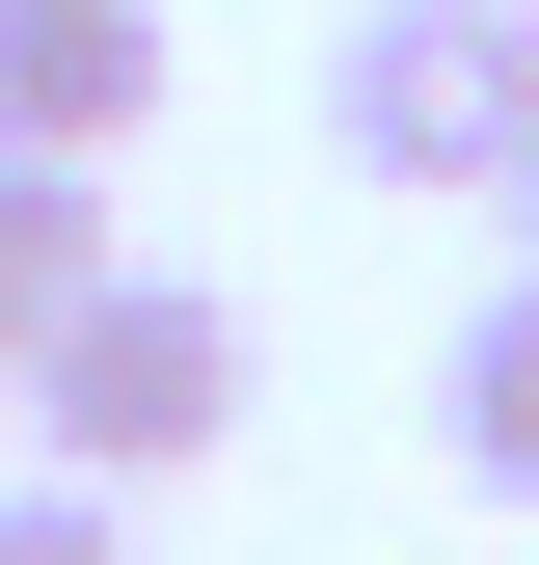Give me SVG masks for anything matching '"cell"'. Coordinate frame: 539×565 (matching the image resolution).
Here are the masks:
<instances>
[{
  "mask_svg": "<svg viewBox=\"0 0 539 565\" xmlns=\"http://www.w3.org/2000/svg\"><path fill=\"white\" fill-rule=\"evenodd\" d=\"M243 377H270V350H243L216 269H108V297L28 350V458L54 484H189V458L243 431Z\"/></svg>",
  "mask_w": 539,
  "mask_h": 565,
  "instance_id": "obj_1",
  "label": "cell"
},
{
  "mask_svg": "<svg viewBox=\"0 0 539 565\" xmlns=\"http://www.w3.org/2000/svg\"><path fill=\"white\" fill-rule=\"evenodd\" d=\"M324 162L351 189H512L539 162V0H351L324 28Z\"/></svg>",
  "mask_w": 539,
  "mask_h": 565,
  "instance_id": "obj_2",
  "label": "cell"
},
{
  "mask_svg": "<svg viewBox=\"0 0 539 565\" xmlns=\"http://www.w3.org/2000/svg\"><path fill=\"white\" fill-rule=\"evenodd\" d=\"M432 458L486 484V512H539V269H486V323L432 350Z\"/></svg>",
  "mask_w": 539,
  "mask_h": 565,
  "instance_id": "obj_4",
  "label": "cell"
},
{
  "mask_svg": "<svg viewBox=\"0 0 539 565\" xmlns=\"http://www.w3.org/2000/svg\"><path fill=\"white\" fill-rule=\"evenodd\" d=\"M0 565H162V539H135V484H54L28 458V484H0Z\"/></svg>",
  "mask_w": 539,
  "mask_h": 565,
  "instance_id": "obj_6",
  "label": "cell"
},
{
  "mask_svg": "<svg viewBox=\"0 0 539 565\" xmlns=\"http://www.w3.org/2000/svg\"><path fill=\"white\" fill-rule=\"evenodd\" d=\"M486 216H512V269H539V162H512V189H486Z\"/></svg>",
  "mask_w": 539,
  "mask_h": 565,
  "instance_id": "obj_7",
  "label": "cell"
},
{
  "mask_svg": "<svg viewBox=\"0 0 539 565\" xmlns=\"http://www.w3.org/2000/svg\"><path fill=\"white\" fill-rule=\"evenodd\" d=\"M162 0H0V162H135L162 135Z\"/></svg>",
  "mask_w": 539,
  "mask_h": 565,
  "instance_id": "obj_3",
  "label": "cell"
},
{
  "mask_svg": "<svg viewBox=\"0 0 539 565\" xmlns=\"http://www.w3.org/2000/svg\"><path fill=\"white\" fill-rule=\"evenodd\" d=\"M108 269H135V243H108V162H0V377H28Z\"/></svg>",
  "mask_w": 539,
  "mask_h": 565,
  "instance_id": "obj_5",
  "label": "cell"
}]
</instances>
